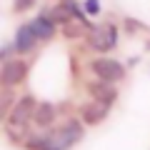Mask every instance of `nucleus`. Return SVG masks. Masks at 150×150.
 Returning a JSON list of instances; mask_svg holds the SVG:
<instances>
[{
  "label": "nucleus",
  "instance_id": "obj_1",
  "mask_svg": "<svg viewBox=\"0 0 150 150\" xmlns=\"http://www.w3.org/2000/svg\"><path fill=\"white\" fill-rule=\"evenodd\" d=\"M85 138V128L78 120H65L63 125H50L43 138L28 140V150H70Z\"/></svg>",
  "mask_w": 150,
  "mask_h": 150
},
{
  "label": "nucleus",
  "instance_id": "obj_2",
  "mask_svg": "<svg viewBox=\"0 0 150 150\" xmlns=\"http://www.w3.org/2000/svg\"><path fill=\"white\" fill-rule=\"evenodd\" d=\"M88 45L98 53H110L118 45V28L112 23H103V25H93L88 30Z\"/></svg>",
  "mask_w": 150,
  "mask_h": 150
},
{
  "label": "nucleus",
  "instance_id": "obj_3",
  "mask_svg": "<svg viewBox=\"0 0 150 150\" xmlns=\"http://www.w3.org/2000/svg\"><path fill=\"white\" fill-rule=\"evenodd\" d=\"M33 110H35V98L33 95H25L20 100H15L10 108V115H8L10 128L13 130H25L28 123L33 120Z\"/></svg>",
  "mask_w": 150,
  "mask_h": 150
},
{
  "label": "nucleus",
  "instance_id": "obj_4",
  "mask_svg": "<svg viewBox=\"0 0 150 150\" xmlns=\"http://www.w3.org/2000/svg\"><path fill=\"white\" fill-rule=\"evenodd\" d=\"M28 78V63L20 58H10L5 60V63L0 65V85H5V88H15L20 85L23 80Z\"/></svg>",
  "mask_w": 150,
  "mask_h": 150
},
{
  "label": "nucleus",
  "instance_id": "obj_5",
  "mask_svg": "<svg viewBox=\"0 0 150 150\" xmlns=\"http://www.w3.org/2000/svg\"><path fill=\"white\" fill-rule=\"evenodd\" d=\"M90 70L98 75V80H108V83H118V80H123V78H125L123 63L110 60V58H95L90 63Z\"/></svg>",
  "mask_w": 150,
  "mask_h": 150
},
{
  "label": "nucleus",
  "instance_id": "obj_6",
  "mask_svg": "<svg viewBox=\"0 0 150 150\" xmlns=\"http://www.w3.org/2000/svg\"><path fill=\"white\" fill-rule=\"evenodd\" d=\"M108 110H110V105L93 100V103H83V105L78 108V115H80V123L98 125V123H103V120L108 118Z\"/></svg>",
  "mask_w": 150,
  "mask_h": 150
},
{
  "label": "nucleus",
  "instance_id": "obj_7",
  "mask_svg": "<svg viewBox=\"0 0 150 150\" xmlns=\"http://www.w3.org/2000/svg\"><path fill=\"white\" fill-rule=\"evenodd\" d=\"M88 93L93 95V100L105 103V105H112V103L118 100V90H115L108 80H93V83H88Z\"/></svg>",
  "mask_w": 150,
  "mask_h": 150
},
{
  "label": "nucleus",
  "instance_id": "obj_8",
  "mask_svg": "<svg viewBox=\"0 0 150 150\" xmlns=\"http://www.w3.org/2000/svg\"><path fill=\"white\" fill-rule=\"evenodd\" d=\"M55 115H58V110H55L53 103H35V110H33V123H35V128L48 130L50 125L55 123Z\"/></svg>",
  "mask_w": 150,
  "mask_h": 150
},
{
  "label": "nucleus",
  "instance_id": "obj_9",
  "mask_svg": "<svg viewBox=\"0 0 150 150\" xmlns=\"http://www.w3.org/2000/svg\"><path fill=\"white\" fill-rule=\"evenodd\" d=\"M28 25H30V30L35 33L38 43H40V40H43V43H48V40H53V38H55V23L50 20L48 15H43V13H40L35 20H30Z\"/></svg>",
  "mask_w": 150,
  "mask_h": 150
},
{
  "label": "nucleus",
  "instance_id": "obj_10",
  "mask_svg": "<svg viewBox=\"0 0 150 150\" xmlns=\"http://www.w3.org/2000/svg\"><path fill=\"white\" fill-rule=\"evenodd\" d=\"M38 45V38L35 33L30 30V25H20L15 30V43H13V48H15V53H30V50H35Z\"/></svg>",
  "mask_w": 150,
  "mask_h": 150
},
{
  "label": "nucleus",
  "instance_id": "obj_11",
  "mask_svg": "<svg viewBox=\"0 0 150 150\" xmlns=\"http://www.w3.org/2000/svg\"><path fill=\"white\" fill-rule=\"evenodd\" d=\"M43 15H48L50 20L55 23V25H63V23H68L70 18H73V15H70V13H68V8L63 5V3H60V5H50L48 10L43 13Z\"/></svg>",
  "mask_w": 150,
  "mask_h": 150
},
{
  "label": "nucleus",
  "instance_id": "obj_12",
  "mask_svg": "<svg viewBox=\"0 0 150 150\" xmlns=\"http://www.w3.org/2000/svg\"><path fill=\"white\" fill-rule=\"evenodd\" d=\"M13 103H15V98H13L10 88H8V90H0V123H3V120H8Z\"/></svg>",
  "mask_w": 150,
  "mask_h": 150
},
{
  "label": "nucleus",
  "instance_id": "obj_13",
  "mask_svg": "<svg viewBox=\"0 0 150 150\" xmlns=\"http://www.w3.org/2000/svg\"><path fill=\"white\" fill-rule=\"evenodd\" d=\"M83 30H85V28H83L80 23H73V20L63 23V35H65V38H70V40L80 38V35H83Z\"/></svg>",
  "mask_w": 150,
  "mask_h": 150
},
{
  "label": "nucleus",
  "instance_id": "obj_14",
  "mask_svg": "<svg viewBox=\"0 0 150 150\" xmlns=\"http://www.w3.org/2000/svg\"><path fill=\"white\" fill-rule=\"evenodd\" d=\"M35 3L38 0H13V10L15 13H25V10H30Z\"/></svg>",
  "mask_w": 150,
  "mask_h": 150
},
{
  "label": "nucleus",
  "instance_id": "obj_15",
  "mask_svg": "<svg viewBox=\"0 0 150 150\" xmlns=\"http://www.w3.org/2000/svg\"><path fill=\"white\" fill-rule=\"evenodd\" d=\"M83 10H85L88 15H98V13H100V0H85V3H83Z\"/></svg>",
  "mask_w": 150,
  "mask_h": 150
},
{
  "label": "nucleus",
  "instance_id": "obj_16",
  "mask_svg": "<svg viewBox=\"0 0 150 150\" xmlns=\"http://www.w3.org/2000/svg\"><path fill=\"white\" fill-rule=\"evenodd\" d=\"M15 53V48L13 45H8V48H0V63H5V60H10V55Z\"/></svg>",
  "mask_w": 150,
  "mask_h": 150
},
{
  "label": "nucleus",
  "instance_id": "obj_17",
  "mask_svg": "<svg viewBox=\"0 0 150 150\" xmlns=\"http://www.w3.org/2000/svg\"><path fill=\"white\" fill-rule=\"evenodd\" d=\"M148 48H150V45H148Z\"/></svg>",
  "mask_w": 150,
  "mask_h": 150
}]
</instances>
